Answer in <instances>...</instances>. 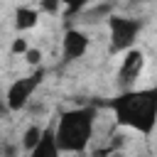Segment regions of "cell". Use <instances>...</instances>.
I'll return each instance as SVG.
<instances>
[{
    "mask_svg": "<svg viewBox=\"0 0 157 157\" xmlns=\"http://www.w3.org/2000/svg\"><path fill=\"white\" fill-rule=\"evenodd\" d=\"M44 81V69L39 66L37 71H32L29 76H22V78H15L10 86H7V93H5V105H7V110H22L27 103H29V98H32V93L39 88V83Z\"/></svg>",
    "mask_w": 157,
    "mask_h": 157,
    "instance_id": "277c9868",
    "label": "cell"
},
{
    "mask_svg": "<svg viewBox=\"0 0 157 157\" xmlns=\"http://www.w3.org/2000/svg\"><path fill=\"white\" fill-rule=\"evenodd\" d=\"M2 113H7V105H5V98L0 101V115H2Z\"/></svg>",
    "mask_w": 157,
    "mask_h": 157,
    "instance_id": "7c38bea8",
    "label": "cell"
},
{
    "mask_svg": "<svg viewBox=\"0 0 157 157\" xmlns=\"http://www.w3.org/2000/svg\"><path fill=\"white\" fill-rule=\"evenodd\" d=\"M10 52H12L15 56H17V54H22V56H25V54L29 52V44H27V39H25V37H17V39H12V47H10Z\"/></svg>",
    "mask_w": 157,
    "mask_h": 157,
    "instance_id": "30bf717a",
    "label": "cell"
},
{
    "mask_svg": "<svg viewBox=\"0 0 157 157\" xmlns=\"http://www.w3.org/2000/svg\"><path fill=\"white\" fill-rule=\"evenodd\" d=\"M64 152L59 150V142L54 137V128H44L42 140L37 142V147L29 152V157H61Z\"/></svg>",
    "mask_w": 157,
    "mask_h": 157,
    "instance_id": "52a82bcc",
    "label": "cell"
},
{
    "mask_svg": "<svg viewBox=\"0 0 157 157\" xmlns=\"http://www.w3.org/2000/svg\"><path fill=\"white\" fill-rule=\"evenodd\" d=\"M142 69H145V54H142L140 49L125 52V56H123V61H120V69H118V81L123 83L125 91H130V86L140 78Z\"/></svg>",
    "mask_w": 157,
    "mask_h": 157,
    "instance_id": "5b68a950",
    "label": "cell"
},
{
    "mask_svg": "<svg viewBox=\"0 0 157 157\" xmlns=\"http://www.w3.org/2000/svg\"><path fill=\"white\" fill-rule=\"evenodd\" d=\"M113 113L120 125L140 132L152 135L157 128V86L152 88H130L113 98Z\"/></svg>",
    "mask_w": 157,
    "mask_h": 157,
    "instance_id": "6da1fadb",
    "label": "cell"
},
{
    "mask_svg": "<svg viewBox=\"0 0 157 157\" xmlns=\"http://www.w3.org/2000/svg\"><path fill=\"white\" fill-rule=\"evenodd\" d=\"M88 34L78 27H71L64 32V39H61V52H64V59L66 61H76L81 59L86 52H88Z\"/></svg>",
    "mask_w": 157,
    "mask_h": 157,
    "instance_id": "8992f818",
    "label": "cell"
},
{
    "mask_svg": "<svg viewBox=\"0 0 157 157\" xmlns=\"http://www.w3.org/2000/svg\"><path fill=\"white\" fill-rule=\"evenodd\" d=\"M108 29H110V52L118 54V52H130L140 29H142V22L135 20V17H123V15H113L108 20Z\"/></svg>",
    "mask_w": 157,
    "mask_h": 157,
    "instance_id": "3957f363",
    "label": "cell"
},
{
    "mask_svg": "<svg viewBox=\"0 0 157 157\" xmlns=\"http://www.w3.org/2000/svg\"><path fill=\"white\" fill-rule=\"evenodd\" d=\"M93 128H96V108L93 105L64 110L54 125V137L59 142V150L71 152V155L83 152L93 137Z\"/></svg>",
    "mask_w": 157,
    "mask_h": 157,
    "instance_id": "7a4b0ae2",
    "label": "cell"
},
{
    "mask_svg": "<svg viewBox=\"0 0 157 157\" xmlns=\"http://www.w3.org/2000/svg\"><path fill=\"white\" fill-rule=\"evenodd\" d=\"M25 59H27V64L39 66V64H42V52H39V49H29V52L25 54Z\"/></svg>",
    "mask_w": 157,
    "mask_h": 157,
    "instance_id": "8fae6325",
    "label": "cell"
},
{
    "mask_svg": "<svg viewBox=\"0 0 157 157\" xmlns=\"http://www.w3.org/2000/svg\"><path fill=\"white\" fill-rule=\"evenodd\" d=\"M37 22H39V10L27 7V5H22V7H17V10H15V27H17L20 32L32 29Z\"/></svg>",
    "mask_w": 157,
    "mask_h": 157,
    "instance_id": "ba28073f",
    "label": "cell"
},
{
    "mask_svg": "<svg viewBox=\"0 0 157 157\" xmlns=\"http://www.w3.org/2000/svg\"><path fill=\"white\" fill-rule=\"evenodd\" d=\"M42 135H44V128H39V125H29V128L25 130V135H22V147H25L27 152H32V150L37 147V142L42 140Z\"/></svg>",
    "mask_w": 157,
    "mask_h": 157,
    "instance_id": "9c48e42d",
    "label": "cell"
}]
</instances>
